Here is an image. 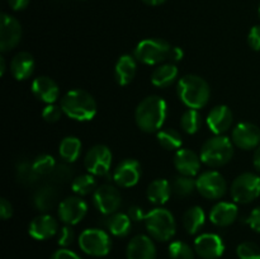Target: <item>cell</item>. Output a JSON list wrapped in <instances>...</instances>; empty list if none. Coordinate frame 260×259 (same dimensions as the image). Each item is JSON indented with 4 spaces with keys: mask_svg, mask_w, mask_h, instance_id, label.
Segmentation results:
<instances>
[{
    "mask_svg": "<svg viewBox=\"0 0 260 259\" xmlns=\"http://www.w3.org/2000/svg\"><path fill=\"white\" fill-rule=\"evenodd\" d=\"M168 116V104L159 95L142 99L135 112V119L140 130L147 134L159 132Z\"/></svg>",
    "mask_w": 260,
    "mask_h": 259,
    "instance_id": "6da1fadb",
    "label": "cell"
},
{
    "mask_svg": "<svg viewBox=\"0 0 260 259\" xmlns=\"http://www.w3.org/2000/svg\"><path fill=\"white\" fill-rule=\"evenodd\" d=\"M183 57H184V51L180 47H178V46H172V50H170L168 61L172 63H177L179 62Z\"/></svg>",
    "mask_w": 260,
    "mask_h": 259,
    "instance_id": "7dc6e473",
    "label": "cell"
},
{
    "mask_svg": "<svg viewBox=\"0 0 260 259\" xmlns=\"http://www.w3.org/2000/svg\"><path fill=\"white\" fill-rule=\"evenodd\" d=\"M157 141L165 150H179L183 144L182 135L174 128H162L157 132Z\"/></svg>",
    "mask_w": 260,
    "mask_h": 259,
    "instance_id": "4dcf8cb0",
    "label": "cell"
},
{
    "mask_svg": "<svg viewBox=\"0 0 260 259\" xmlns=\"http://www.w3.org/2000/svg\"><path fill=\"white\" fill-rule=\"evenodd\" d=\"M28 233L36 240H47L58 234V222L53 216L48 213L38 215L30 221Z\"/></svg>",
    "mask_w": 260,
    "mask_h": 259,
    "instance_id": "e0dca14e",
    "label": "cell"
},
{
    "mask_svg": "<svg viewBox=\"0 0 260 259\" xmlns=\"http://www.w3.org/2000/svg\"><path fill=\"white\" fill-rule=\"evenodd\" d=\"M177 94L180 102L188 108L201 109L210 101L211 89L205 79L188 74L178 80Z\"/></svg>",
    "mask_w": 260,
    "mask_h": 259,
    "instance_id": "7a4b0ae2",
    "label": "cell"
},
{
    "mask_svg": "<svg viewBox=\"0 0 260 259\" xmlns=\"http://www.w3.org/2000/svg\"><path fill=\"white\" fill-rule=\"evenodd\" d=\"M56 167L55 157L48 154H41L33 160L32 168L36 174L40 175H50Z\"/></svg>",
    "mask_w": 260,
    "mask_h": 259,
    "instance_id": "e575fe53",
    "label": "cell"
},
{
    "mask_svg": "<svg viewBox=\"0 0 260 259\" xmlns=\"http://www.w3.org/2000/svg\"><path fill=\"white\" fill-rule=\"evenodd\" d=\"M253 164L255 167V169L260 172V145L255 149L254 151V156H253Z\"/></svg>",
    "mask_w": 260,
    "mask_h": 259,
    "instance_id": "681fc988",
    "label": "cell"
},
{
    "mask_svg": "<svg viewBox=\"0 0 260 259\" xmlns=\"http://www.w3.org/2000/svg\"><path fill=\"white\" fill-rule=\"evenodd\" d=\"M132 220L127 213L116 212L113 215H109L106 220V226L112 235L117 238H123L129 234L131 230Z\"/></svg>",
    "mask_w": 260,
    "mask_h": 259,
    "instance_id": "4316f807",
    "label": "cell"
},
{
    "mask_svg": "<svg viewBox=\"0 0 260 259\" xmlns=\"http://www.w3.org/2000/svg\"><path fill=\"white\" fill-rule=\"evenodd\" d=\"M17 175L19 182L24 183V184H32L36 182L38 175L36 174L33 170L32 164L28 161H20L17 165Z\"/></svg>",
    "mask_w": 260,
    "mask_h": 259,
    "instance_id": "74e56055",
    "label": "cell"
},
{
    "mask_svg": "<svg viewBox=\"0 0 260 259\" xmlns=\"http://www.w3.org/2000/svg\"><path fill=\"white\" fill-rule=\"evenodd\" d=\"M50 177L52 178L53 182L56 183H65L73 178V170L66 164H56L55 169L51 173Z\"/></svg>",
    "mask_w": 260,
    "mask_h": 259,
    "instance_id": "f35d334b",
    "label": "cell"
},
{
    "mask_svg": "<svg viewBox=\"0 0 260 259\" xmlns=\"http://www.w3.org/2000/svg\"><path fill=\"white\" fill-rule=\"evenodd\" d=\"M141 174V164L136 159H124L114 169L113 180L119 187L129 188L139 183Z\"/></svg>",
    "mask_w": 260,
    "mask_h": 259,
    "instance_id": "9a60e30c",
    "label": "cell"
},
{
    "mask_svg": "<svg viewBox=\"0 0 260 259\" xmlns=\"http://www.w3.org/2000/svg\"><path fill=\"white\" fill-rule=\"evenodd\" d=\"M178 68L175 63L167 62L157 66L151 74V83L159 88H168L178 78Z\"/></svg>",
    "mask_w": 260,
    "mask_h": 259,
    "instance_id": "484cf974",
    "label": "cell"
},
{
    "mask_svg": "<svg viewBox=\"0 0 260 259\" xmlns=\"http://www.w3.org/2000/svg\"><path fill=\"white\" fill-rule=\"evenodd\" d=\"M51 259H81V258L75 253V251L70 250V249L61 248L52 254Z\"/></svg>",
    "mask_w": 260,
    "mask_h": 259,
    "instance_id": "ee69618b",
    "label": "cell"
},
{
    "mask_svg": "<svg viewBox=\"0 0 260 259\" xmlns=\"http://www.w3.org/2000/svg\"><path fill=\"white\" fill-rule=\"evenodd\" d=\"M74 239H75V233H74L71 225H65L58 230L57 243L58 245L62 246V248H66V246L71 245Z\"/></svg>",
    "mask_w": 260,
    "mask_h": 259,
    "instance_id": "60d3db41",
    "label": "cell"
},
{
    "mask_svg": "<svg viewBox=\"0 0 260 259\" xmlns=\"http://www.w3.org/2000/svg\"><path fill=\"white\" fill-rule=\"evenodd\" d=\"M180 126H182L183 131L187 132L188 135L198 132V130L202 126V116L198 109L188 108L180 118Z\"/></svg>",
    "mask_w": 260,
    "mask_h": 259,
    "instance_id": "d6a6232c",
    "label": "cell"
},
{
    "mask_svg": "<svg viewBox=\"0 0 260 259\" xmlns=\"http://www.w3.org/2000/svg\"><path fill=\"white\" fill-rule=\"evenodd\" d=\"M58 154L66 163H74L81 154V141L75 136H68L60 142Z\"/></svg>",
    "mask_w": 260,
    "mask_h": 259,
    "instance_id": "f546056e",
    "label": "cell"
},
{
    "mask_svg": "<svg viewBox=\"0 0 260 259\" xmlns=\"http://www.w3.org/2000/svg\"><path fill=\"white\" fill-rule=\"evenodd\" d=\"M126 255L127 259H156V248L151 238L136 235L129 240Z\"/></svg>",
    "mask_w": 260,
    "mask_h": 259,
    "instance_id": "d6986e66",
    "label": "cell"
},
{
    "mask_svg": "<svg viewBox=\"0 0 260 259\" xmlns=\"http://www.w3.org/2000/svg\"><path fill=\"white\" fill-rule=\"evenodd\" d=\"M88 213V205L79 196H71L58 205V217L65 225H76Z\"/></svg>",
    "mask_w": 260,
    "mask_h": 259,
    "instance_id": "4fadbf2b",
    "label": "cell"
},
{
    "mask_svg": "<svg viewBox=\"0 0 260 259\" xmlns=\"http://www.w3.org/2000/svg\"><path fill=\"white\" fill-rule=\"evenodd\" d=\"M172 45L162 38H146L139 42L134 51L137 61L145 65H157L169 58Z\"/></svg>",
    "mask_w": 260,
    "mask_h": 259,
    "instance_id": "8992f818",
    "label": "cell"
},
{
    "mask_svg": "<svg viewBox=\"0 0 260 259\" xmlns=\"http://www.w3.org/2000/svg\"><path fill=\"white\" fill-rule=\"evenodd\" d=\"M79 246L89 255L104 256L111 251L112 240L102 229H86L79 236Z\"/></svg>",
    "mask_w": 260,
    "mask_h": 259,
    "instance_id": "ba28073f",
    "label": "cell"
},
{
    "mask_svg": "<svg viewBox=\"0 0 260 259\" xmlns=\"http://www.w3.org/2000/svg\"><path fill=\"white\" fill-rule=\"evenodd\" d=\"M127 215L129 216V218H131L132 221H136V222L145 220V217H146V213L144 212V210H142L140 206H136V205L131 206V207L128 208Z\"/></svg>",
    "mask_w": 260,
    "mask_h": 259,
    "instance_id": "bcb514c9",
    "label": "cell"
},
{
    "mask_svg": "<svg viewBox=\"0 0 260 259\" xmlns=\"http://www.w3.org/2000/svg\"><path fill=\"white\" fill-rule=\"evenodd\" d=\"M58 198V192L53 185H43L36 190L33 196V203L40 211H50L56 205Z\"/></svg>",
    "mask_w": 260,
    "mask_h": 259,
    "instance_id": "83f0119b",
    "label": "cell"
},
{
    "mask_svg": "<svg viewBox=\"0 0 260 259\" xmlns=\"http://www.w3.org/2000/svg\"><path fill=\"white\" fill-rule=\"evenodd\" d=\"M8 4L13 10H23L29 4V0H8Z\"/></svg>",
    "mask_w": 260,
    "mask_h": 259,
    "instance_id": "c3c4849f",
    "label": "cell"
},
{
    "mask_svg": "<svg viewBox=\"0 0 260 259\" xmlns=\"http://www.w3.org/2000/svg\"><path fill=\"white\" fill-rule=\"evenodd\" d=\"M239 259H260V248L253 241H244L236 249Z\"/></svg>",
    "mask_w": 260,
    "mask_h": 259,
    "instance_id": "8d00e7d4",
    "label": "cell"
},
{
    "mask_svg": "<svg viewBox=\"0 0 260 259\" xmlns=\"http://www.w3.org/2000/svg\"><path fill=\"white\" fill-rule=\"evenodd\" d=\"M144 221L150 235L159 241L170 240L177 231L174 216L167 208H154L146 213Z\"/></svg>",
    "mask_w": 260,
    "mask_h": 259,
    "instance_id": "5b68a950",
    "label": "cell"
},
{
    "mask_svg": "<svg viewBox=\"0 0 260 259\" xmlns=\"http://www.w3.org/2000/svg\"><path fill=\"white\" fill-rule=\"evenodd\" d=\"M233 142L239 149H256L260 144V128L250 122H240L233 130Z\"/></svg>",
    "mask_w": 260,
    "mask_h": 259,
    "instance_id": "5bb4252c",
    "label": "cell"
},
{
    "mask_svg": "<svg viewBox=\"0 0 260 259\" xmlns=\"http://www.w3.org/2000/svg\"><path fill=\"white\" fill-rule=\"evenodd\" d=\"M248 43L254 51H260V25H254L249 30Z\"/></svg>",
    "mask_w": 260,
    "mask_h": 259,
    "instance_id": "b9f144b4",
    "label": "cell"
},
{
    "mask_svg": "<svg viewBox=\"0 0 260 259\" xmlns=\"http://www.w3.org/2000/svg\"><path fill=\"white\" fill-rule=\"evenodd\" d=\"M246 223L253 229L254 231L260 234V206L254 208L250 215L246 218Z\"/></svg>",
    "mask_w": 260,
    "mask_h": 259,
    "instance_id": "7bdbcfd3",
    "label": "cell"
},
{
    "mask_svg": "<svg viewBox=\"0 0 260 259\" xmlns=\"http://www.w3.org/2000/svg\"><path fill=\"white\" fill-rule=\"evenodd\" d=\"M5 70H7V69H5V58L2 56V57H0V75H4Z\"/></svg>",
    "mask_w": 260,
    "mask_h": 259,
    "instance_id": "816d5d0a",
    "label": "cell"
},
{
    "mask_svg": "<svg viewBox=\"0 0 260 259\" xmlns=\"http://www.w3.org/2000/svg\"><path fill=\"white\" fill-rule=\"evenodd\" d=\"M197 190L207 200H220L226 193L228 185L222 175L216 170H208L196 179Z\"/></svg>",
    "mask_w": 260,
    "mask_h": 259,
    "instance_id": "30bf717a",
    "label": "cell"
},
{
    "mask_svg": "<svg viewBox=\"0 0 260 259\" xmlns=\"http://www.w3.org/2000/svg\"><path fill=\"white\" fill-rule=\"evenodd\" d=\"M169 256L172 259H194V251L184 241H173L169 245Z\"/></svg>",
    "mask_w": 260,
    "mask_h": 259,
    "instance_id": "d590c367",
    "label": "cell"
},
{
    "mask_svg": "<svg viewBox=\"0 0 260 259\" xmlns=\"http://www.w3.org/2000/svg\"><path fill=\"white\" fill-rule=\"evenodd\" d=\"M230 195L236 203H250L260 196V177L254 173H243L235 178Z\"/></svg>",
    "mask_w": 260,
    "mask_h": 259,
    "instance_id": "52a82bcc",
    "label": "cell"
},
{
    "mask_svg": "<svg viewBox=\"0 0 260 259\" xmlns=\"http://www.w3.org/2000/svg\"><path fill=\"white\" fill-rule=\"evenodd\" d=\"M234 142L229 137L216 135L203 144L201 149V160L203 164L212 168L228 164L234 156Z\"/></svg>",
    "mask_w": 260,
    "mask_h": 259,
    "instance_id": "277c9868",
    "label": "cell"
},
{
    "mask_svg": "<svg viewBox=\"0 0 260 259\" xmlns=\"http://www.w3.org/2000/svg\"><path fill=\"white\" fill-rule=\"evenodd\" d=\"M259 17H260V4H259Z\"/></svg>",
    "mask_w": 260,
    "mask_h": 259,
    "instance_id": "f5cc1de1",
    "label": "cell"
},
{
    "mask_svg": "<svg viewBox=\"0 0 260 259\" xmlns=\"http://www.w3.org/2000/svg\"><path fill=\"white\" fill-rule=\"evenodd\" d=\"M71 188L78 196H88L95 192L96 180L93 174L79 175L73 180Z\"/></svg>",
    "mask_w": 260,
    "mask_h": 259,
    "instance_id": "836d02e7",
    "label": "cell"
},
{
    "mask_svg": "<svg viewBox=\"0 0 260 259\" xmlns=\"http://www.w3.org/2000/svg\"><path fill=\"white\" fill-rule=\"evenodd\" d=\"M62 108H61V106H56L55 103L53 104H47V106L45 107V109H43L42 112V117L45 121L50 122V123H55V122H57L58 119L61 118V116H62Z\"/></svg>",
    "mask_w": 260,
    "mask_h": 259,
    "instance_id": "ab89813d",
    "label": "cell"
},
{
    "mask_svg": "<svg viewBox=\"0 0 260 259\" xmlns=\"http://www.w3.org/2000/svg\"><path fill=\"white\" fill-rule=\"evenodd\" d=\"M61 108L69 118L86 122L95 117L96 102L89 91L84 89H73L61 98Z\"/></svg>",
    "mask_w": 260,
    "mask_h": 259,
    "instance_id": "3957f363",
    "label": "cell"
},
{
    "mask_svg": "<svg viewBox=\"0 0 260 259\" xmlns=\"http://www.w3.org/2000/svg\"><path fill=\"white\" fill-rule=\"evenodd\" d=\"M205 211L200 206H193V207L188 208L183 215V226H184L185 231L190 235L197 234L205 226Z\"/></svg>",
    "mask_w": 260,
    "mask_h": 259,
    "instance_id": "f1b7e54d",
    "label": "cell"
},
{
    "mask_svg": "<svg viewBox=\"0 0 260 259\" xmlns=\"http://www.w3.org/2000/svg\"><path fill=\"white\" fill-rule=\"evenodd\" d=\"M201 163V156L190 149H179L174 155V167L182 175L194 177L200 172Z\"/></svg>",
    "mask_w": 260,
    "mask_h": 259,
    "instance_id": "44dd1931",
    "label": "cell"
},
{
    "mask_svg": "<svg viewBox=\"0 0 260 259\" xmlns=\"http://www.w3.org/2000/svg\"><path fill=\"white\" fill-rule=\"evenodd\" d=\"M194 251L203 259H218L225 251V244L216 234H201L194 240Z\"/></svg>",
    "mask_w": 260,
    "mask_h": 259,
    "instance_id": "2e32d148",
    "label": "cell"
},
{
    "mask_svg": "<svg viewBox=\"0 0 260 259\" xmlns=\"http://www.w3.org/2000/svg\"><path fill=\"white\" fill-rule=\"evenodd\" d=\"M84 164L89 174L95 177H104L108 174L112 165V152L106 145H94L86 152L84 157Z\"/></svg>",
    "mask_w": 260,
    "mask_h": 259,
    "instance_id": "9c48e42d",
    "label": "cell"
},
{
    "mask_svg": "<svg viewBox=\"0 0 260 259\" xmlns=\"http://www.w3.org/2000/svg\"><path fill=\"white\" fill-rule=\"evenodd\" d=\"M142 2L147 5H151V7H157V5L164 4L165 0H142Z\"/></svg>",
    "mask_w": 260,
    "mask_h": 259,
    "instance_id": "f907efd6",
    "label": "cell"
},
{
    "mask_svg": "<svg viewBox=\"0 0 260 259\" xmlns=\"http://www.w3.org/2000/svg\"><path fill=\"white\" fill-rule=\"evenodd\" d=\"M172 192V183L169 180L155 179L147 187L146 196L151 203L156 206H162L169 201Z\"/></svg>",
    "mask_w": 260,
    "mask_h": 259,
    "instance_id": "d4e9b609",
    "label": "cell"
},
{
    "mask_svg": "<svg viewBox=\"0 0 260 259\" xmlns=\"http://www.w3.org/2000/svg\"><path fill=\"white\" fill-rule=\"evenodd\" d=\"M136 58L132 55H122L114 66V79L119 85H128L135 79L137 70Z\"/></svg>",
    "mask_w": 260,
    "mask_h": 259,
    "instance_id": "603a6c76",
    "label": "cell"
},
{
    "mask_svg": "<svg viewBox=\"0 0 260 259\" xmlns=\"http://www.w3.org/2000/svg\"><path fill=\"white\" fill-rule=\"evenodd\" d=\"M238 206L235 203L221 201L217 202L210 211V220L218 228H226L234 223L238 218Z\"/></svg>",
    "mask_w": 260,
    "mask_h": 259,
    "instance_id": "7402d4cb",
    "label": "cell"
},
{
    "mask_svg": "<svg viewBox=\"0 0 260 259\" xmlns=\"http://www.w3.org/2000/svg\"><path fill=\"white\" fill-rule=\"evenodd\" d=\"M206 122H207L208 128L213 134L222 135L226 131H229L231 128V126H233V112H231V109L228 106H223V104L216 106L208 112Z\"/></svg>",
    "mask_w": 260,
    "mask_h": 259,
    "instance_id": "ac0fdd59",
    "label": "cell"
},
{
    "mask_svg": "<svg viewBox=\"0 0 260 259\" xmlns=\"http://www.w3.org/2000/svg\"><path fill=\"white\" fill-rule=\"evenodd\" d=\"M22 38V25L17 18L3 13L0 17V51L8 52L19 43Z\"/></svg>",
    "mask_w": 260,
    "mask_h": 259,
    "instance_id": "7c38bea8",
    "label": "cell"
},
{
    "mask_svg": "<svg viewBox=\"0 0 260 259\" xmlns=\"http://www.w3.org/2000/svg\"><path fill=\"white\" fill-rule=\"evenodd\" d=\"M194 189H197V185L193 177L179 174L172 182V190L178 197H188L192 195Z\"/></svg>",
    "mask_w": 260,
    "mask_h": 259,
    "instance_id": "1f68e13d",
    "label": "cell"
},
{
    "mask_svg": "<svg viewBox=\"0 0 260 259\" xmlns=\"http://www.w3.org/2000/svg\"><path fill=\"white\" fill-rule=\"evenodd\" d=\"M93 202L99 212L109 216L116 213L121 207L122 196L114 185L103 184L96 188L94 192Z\"/></svg>",
    "mask_w": 260,
    "mask_h": 259,
    "instance_id": "8fae6325",
    "label": "cell"
},
{
    "mask_svg": "<svg viewBox=\"0 0 260 259\" xmlns=\"http://www.w3.org/2000/svg\"><path fill=\"white\" fill-rule=\"evenodd\" d=\"M13 215V206L7 198H2L0 200V217L3 220H8L12 217Z\"/></svg>",
    "mask_w": 260,
    "mask_h": 259,
    "instance_id": "f6af8a7d",
    "label": "cell"
},
{
    "mask_svg": "<svg viewBox=\"0 0 260 259\" xmlns=\"http://www.w3.org/2000/svg\"><path fill=\"white\" fill-rule=\"evenodd\" d=\"M33 95L46 104H53L60 96V88L53 79L38 76L32 83Z\"/></svg>",
    "mask_w": 260,
    "mask_h": 259,
    "instance_id": "ffe728a7",
    "label": "cell"
},
{
    "mask_svg": "<svg viewBox=\"0 0 260 259\" xmlns=\"http://www.w3.org/2000/svg\"><path fill=\"white\" fill-rule=\"evenodd\" d=\"M35 70V58L27 51L18 52L10 62V71L17 80H25Z\"/></svg>",
    "mask_w": 260,
    "mask_h": 259,
    "instance_id": "cb8c5ba5",
    "label": "cell"
}]
</instances>
